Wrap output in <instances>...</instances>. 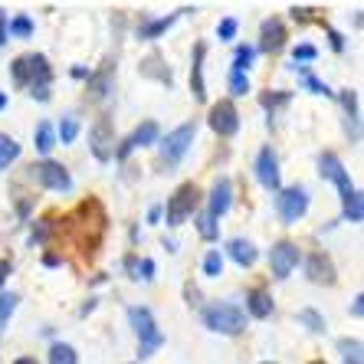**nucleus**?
I'll use <instances>...</instances> for the list:
<instances>
[{"label": "nucleus", "mask_w": 364, "mask_h": 364, "mask_svg": "<svg viewBox=\"0 0 364 364\" xmlns=\"http://www.w3.org/2000/svg\"><path fill=\"white\" fill-rule=\"evenodd\" d=\"M203 60H207V46H203V43H194V60H191V92H194V102H207Z\"/></svg>", "instance_id": "obj_19"}, {"label": "nucleus", "mask_w": 364, "mask_h": 364, "mask_svg": "<svg viewBox=\"0 0 364 364\" xmlns=\"http://www.w3.org/2000/svg\"><path fill=\"white\" fill-rule=\"evenodd\" d=\"M299 263H302V250H299V243H292V240H279V243H272L269 272L276 276V279H289Z\"/></svg>", "instance_id": "obj_9"}, {"label": "nucleus", "mask_w": 364, "mask_h": 364, "mask_svg": "<svg viewBox=\"0 0 364 364\" xmlns=\"http://www.w3.org/2000/svg\"><path fill=\"white\" fill-rule=\"evenodd\" d=\"M341 105H345V115H348V135H351V141H361V119H358V92L355 89H345V92H338Z\"/></svg>", "instance_id": "obj_22"}, {"label": "nucleus", "mask_w": 364, "mask_h": 364, "mask_svg": "<svg viewBox=\"0 0 364 364\" xmlns=\"http://www.w3.org/2000/svg\"><path fill=\"white\" fill-rule=\"evenodd\" d=\"M237 30H240V23L233 17H227V20H220V26H217V36L227 43V40H233V36H237Z\"/></svg>", "instance_id": "obj_40"}, {"label": "nucleus", "mask_w": 364, "mask_h": 364, "mask_svg": "<svg viewBox=\"0 0 364 364\" xmlns=\"http://www.w3.org/2000/svg\"><path fill=\"white\" fill-rule=\"evenodd\" d=\"M286 23H282L279 17H269L263 20V26H259V53H269V56H276V53L286 50Z\"/></svg>", "instance_id": "obj_14"}, {"label": "nucleus", "mask_w": 364, "mask_h": 364, "mask_svg": "<svg viewBox=\"0 0 364 364\" xmlns=\"http://www.w3.org/2000/svg\"><path fill=\"white\" fill-rule=\"evenodd\" d=\"M92 76V69H85V66H73V79H89Z\"/></svg>", "instance_id": "obj_48"}, {"label": "nucleus", "mask_w": 364, "mask_h": 364, "mask_svg": "<svg viewBox=\"0 0 364 364\" xmlns=\"http://www.w3.org/2000/svg\"><path fill=\"white\" fill-rule=\"evenodd\" d=\"M14 364H40V361H36V358H17Z\"/></svg>", "instance_id": "obj_53"}, {"label": "nucleus", "mask_w": 364, "mask_h": 364, "mask_svg": "<svg viewBox=\"0 0 364 364\" xmlns=\"http://www.w3.org/2000/svg\"><path fill=\"white\" fill-rule=\"evenodd\" d=\"M53 66L43 53H26L23 56V89H30L36 102H50Z\"/></svg>", "instance_id": "obj_5"}, {"label": "nucleus", "mask_w": 364, "mask_h": 364, "mask_svg": "<svg viewBox=\"0 0 364 364\" xmlns=\"http://www.w3.org/2000/svg\"><path fill=\"white\" fill-rule=\"evenodd\" d=\"M10 272H14V263H10V259H0V286L10 279Z\"/></svg>", "instance_id": "obj_45"}, {"label": "nucleus", "mask_w": 364, "mask_h": 364, "mask_svg": "<svg viewBox=\"0 0 364 364\" xmlns=\"http://www.w3.org/2000/svg\"><path fill=\"white\" fill-rule=\"evenodd\" d=\"M318 171H322V178H328L331 184L338 187V194H341V213H345V220L361 223L364 220L361 194H358V187L351 184V178H348V171H345V164H341L338 154H331V151L318 154Z\"/></svg>", "instance_id": "obj_1"}, {"label": "nucleus", "mask_w": 364, "mask_h": 364, "mask_svg": "<svg viewBox=\"0 0 364 364\" xmlns=\"http://www.w3.org/2000/svg\"><path fill=\"white\" fill-rule=\"evenodd\" d=\"M289 14H292V20H296V23H302V26L315 20V7H299V4H296V7L289 10Z\"/></svg>", "instance_id": "obj_43"}, {"label": "nucleus", "mask_w": 364, "mask_h": 364, "mask_svg": "<svg viewBox=\"0 0 364 364\" xmlns=\"http://www.w3.org/2000/svg\"><path fill=\"white\" fill-rule=\"evenodd\" d=\"M207 125L217 132L220 138H233L240 132V112L233 105V99H220L210 105V115H207Z\"/></svg>", "instance_id": "obj_10"}, {"label": "nucleus", "mask_w": 364, "mask_h": 364, "mask_svg": "<svg viewBox=\"0 0 364 364\" xmlns=\"http://www.w3.org/2000/svg\"><path fill=\"white\" fill-rule=\"evenodd\" d=\"M89 148H92L95 161H112L115 158V128H112L109 115L95 119V125L89 128Z\"/></svg>", "instance_id": "obj_11"}, {"label": "nucleus", "mask_w": 364, "mask_h": 364, "mask_svg": "<svg viewBox=\"0 0 364 364\" xmlns=\"http://www.w3.org/2000/svg\"><path fill=\"white\" fill-rule=\"evenodd\" d=\"M203 325L210 331H217V335H243L246 331V312L240 309V305L233 302H210L203 305Z\"/></svg>", "instance_id": "obj_3"}, {"label": "nucleus", "mask_w": 364, "mask_h": 364, "mask_svg": "<svg viewBox=\"0 0 364 364\" xmlns=\"http://www.w3.org/2000/svg\"><path fill=\"white\" fill-rule=\"evenodd\" d=\"M338 351L345 355V361L361 364V338H338Z\"/></svg>", "instance_id": "obj_37"}, {"label": "nucleus", "mask_w": 364, "mask_h": 364, "mask_svg": "<svg viewBox=\"0 0 364 364\" xmlns=\"http://www.w3.org/2000/svg\"><path fill=\"white\" fill-rule=\"evenodd\" d=\"M194 138H197V122H184V125H178L174 132H168V135L161 138V164L164 168H174V164L191 151Z\"/></svg>", "instance_id": "obj_7"}, {"label": "nucleus", "mask_w": 364, "mask_h": 364, "mask_svg": "<svg viewBox=\"0 0 364 364\" xmlns=\"http://www.w3.org/2000/svg\"><path fill=\"white\" fill-rule=\"evenodd\" d=\"M164 250H168V253H178V240H164Z\"/></svg>", "instance_id": "obj_52"}, {"label": "nucleus", "mask_w": 364, "mask_h": 364, "mask_svg": "<svg viewBox=\"0 0 364 364\" xmlns=\"http://www.w3.org/2000/svg\"><path fill=\"white\" fill-rule=\"evenodd\" d=\"M220 272H223V253H220V250H210V253L203 256V276L217 279Z\"/></svg>", "instance_id": "obj_35"}, {"label": "nucleus", "mask_w": 364, "mask_h": 364, "mask_svg": "<svg viewBox=\"0 0 364 364\" xmlns=\"http://www.w3.org/2000/svg\"><path fill=\"white\" fill-rule=\"evenodd\" d=\"M289 99H292V92H282V89H279V92H272V89H269V92L259 95V105L269 112V122H272V115H276L282 105H289Z\"/></svg>", "instance_id": "obj_29"}, {"label": "nucleus", "mask_w": 364, "mask_h": 364, "mask_svg": "<svg viewBox=\"0 0 364 364\" xmlns=\"http://www.w3.org/2000/svg\"><path fill=\"white\" fill-rule=\"evenodd\" d=\"M158 135H161V132H158V122H154V119H144L141 125L132 132V135L122 138V144L115 148V161H128V154L138 151V148H148V144H154V141H158Z\"/></svg>", "instance_id": "obj_12"}, {"label": "nucleus", "mask_w": 364, "mask_h": 364, "mask_svg": "<svg viewBox=\"0 0 364 364\" xmlns=\"http://www.w3.org/2000/svg\"><path fill=\"white\" fill-rule=\"evenodd\" d=\"M246 92H250V76L230 69V95H246Z\"/></svg>", "instance_id": "obj_38"}, {"label": "nucleus", "mask_w": 364, "mask_h": 364, "mask_svg": "<svg viewBox=\"0 0 364 364\" xmlns=\"http://www.w3.org/2000/svg\"><path fill=\"white\" fill-rule=\"evenodd\" d=\"M85 82H89V99H95V102L109 99V95H112V82H115V63L109 60L102 69H95Z\"/></svg>", "instance_id": "obj_18"}, {"label": "nucleus", "mask_w": 364, "mask_h": 364, "mask_svg": "<svg viewBox=\"0 0 364 364\" xmlns=\"http://www.w3.org/2000/svg\"><path fill=\"white\" fill-rule=\"evenodd\" d=\"M50 364H79V355H76V348L66 345V341H53L50 345Z\"/></svg>", "instance_id": "obj_27"}, {"label": "nucleus", "mask_w": 364, "mask_h": 364, "mask_svg": "<svg viewBox=\"0 0 364 364\" xmlns=\"http://www.w3.org/2000/svg\"><path fill=\"white\" fill-rule=\"evenodd\" d=\"M200 187L194 184V181H187V184H181L174 194L168 197V207H161V217L168 227H181V223L187 220V217H194V213H200Z\"/></svg>", "instance_id": "obj_4"}, {"label": "nucleus", "mask_w": 364, "mask_h": 364, "mask_svg": "<svg viewBox=\"0 0 364 364\" xmlns=\"http://www.w3.org/2000/svg\"><path fill=\"white\" fill-rule=\"evenodd\" d=\"M184 296H187V305H191V309H194V305H200V289H197V286H191V282H187Z\"/></svg>", "instance_id": "obj_44"}, {"label": "nucleus", "mask_w": 364, "mask_h": 364, "mask_svg": "<svg viewBox=\"0 0 364 364\" xmlns=\"http://www.w3.org/2000/svg\"><path fill=\"white\" fill-rule=\"evenodd\" d=\"M292 60H296V66L315 63V60H318V50H315L312 43H299V46H292Z\"/></svg>", "instance_id": "obj_36"}, {"label": "nucleus", "mask_w": 364, "mask_h": 364, "mask_svg": "<svg viewBox=\"0 0 364 364\" xmlns=\"http://www.w3.org/2000/svg\"><path fill=\"white\" fill-rule=\"evenodd\" d=\"M272 309H276V302H272V296L266 289H250L246 292V312L253 318H269Z\"/></svg>", "instance_id": "obj_23"}, {"label": "nucleus", "mask_w": 364, "mask_h": 364, "mask_svg": "<svg viewBox=\"0 0 364 364\" xmlns=\"http://www.w3.org/2000/svg\"><path fill=\"white\" fill-rule=\"evenodd\" d=\"M60 263H63V259L56 253H46V256H43V266H50V269H53V266H60Z\"/></svg>", "instance_id": "obj_49"}, {"label": "nucleus", "mask_w": 364, "mask_h": 364, "mask_svg": "<svg viewBox=\"0 0 364 364\" xmlns=\"http://www.w3.org/2000/svg\"><path fill=\"white\" fill-rule=\"evenodd\" d=\"M30 203H33V200H20L17 203V213H20V217H26V213H30Z\"/></svg>", "instance_id": "obj_51"}, {"label": "nucleus", "mask_w": 364, "mask_h": 364, "mask_svg": "<svg viewBox=\"0 0 364 364\" xmlns=\"http://www.w3.org/2000/svg\"><path fill=\"white\" fill-rule=\"evenodd\" d=\"M256 181L266 187V191H279L282 187V174H279V158H276V151L272 148H263V151L256 154Z\"/></svg>", "instance_id": "obj_13"}, {"label": "nucleus", "mask_w": 364, "mask_h": 364, "mask_svg": "<svg viewBox=\"0 0 364 364\" xmlns=\"http://www.w3.org/2000/svg\"><path fill=\"white\" fill-rule=\"evenodd\" d=\"M197 217V233H200L203 240H217V233H220V227H217V220H213L210 213L203 210V213H194Z\"/></svg>", "instance_id": "obj_34"}, {"label": "nucleus", "mask_w": 364, "mask_h": 364, "mask_svg": "<svg viewBox=\"0 0 364 364\" xmlns=\"http://www.w3.org/2000/svg\"><path fill=\"white\" fill-rule=\"evenodd\" d=\"M135 279H141V282H151L154 279V259H138Z\"/></svg>", "instance_id": "obj_41"}, {"label": "nucleus", "mask_w": 364, "mask_h": 364, "mask_svg": "<svg viewBox=\"0 0 364 364\" xmlns=\"http://www.w3.org/2000/svg\"><path fill=\"white\" fill-rule=\"evenodd\" d=\"M230 207H233V181L217 178L210 187V197H207V213H210L213 220H220Z\"/></svg>", "instance_id": "obj_16"}, {"label": "nucleus", "mask_w": 364, "mask_h": 364, "mask_svg": "<svg viewBox=\"0 0 364 364\" xmlns=\"http://www.w3.org/2000/svg\"><path fill=\"white\" fill-rule=\"evenodd\" d=\"M299 325H305L312 335H322L325 331V318L315 312V309H302V312H299Z\"/></svg>", "instance_id": "obj_33"}, {"label": "nucleus", "mask_w": 364, "mask_h": 364, "mask_svg": "<svg viewBox=\"0 0 364 364\" xmlns=\"http://www.w3.org/2000/svg\"><path fill=\"white\" fill-rule=\"evenodd\" d=\"M322 26H325V33H328L331 50H335V53H345V46H348V43H345V36H341L338 30H335V26H328V23H325V20H322Z\"/></svg>", "instance_id": "obj_42"}, {"label": "nucleus", "mask_w": 364, "mask_h": 364, "mask_svg": "<svg viewBox=\"0 0 364 364\" xmlns=\"http://www.w3.org/2000/svg\"><path fill=\"white\" fill-rule=\"evenodd\" d=\"M351 315H355V318H361V315H364V296H361V292H358L355 302H351Z\"/></svg>", "instance_id": "obj_46"}, {"label": "nucleus", "mask_w": 364, "mask_h": 364, "mask_svg": "<svg viewBox=\"0 0 364 364\" xmlns=\"http://www.w3.org/2000/svg\"><path fill=\"white\" fill-rule=\"evenodd\" d=\"M76 135H79V119L76 115H63L60 128H56V141L69 144V141H76Z\"/></svg>", "instance_id": "obj_31"}, {"label": "nucleus", "mask_w": 364, "mask_h": 364, "mask_svg": "<svg viewBox=\"0 0 364 364\" xmlns=\"http://www.w3.org/2000/svg\"><path fill=\"white\" fill-rule=\"evenodd\" d=\"M138 69H141V76H144V79H158L161 85H171V82H174V73H171V69L164 66L161 53H148Z\"/></svg>", "instance_id": "obj_21"}, {"label": "nucleus", "mask_w": 364, "mask_h": 364, "mask_svg": "<svg viewBox=\"0 0 364 364\" xmlns=\"http://www.w3.org/2000/svg\"><path fill=\"white\" fill-rule=\"evenodd\" d=\"M227 256L233 259L237 266H243V269H250V266L259 259V250H256L250 240H243V237H237V240H230L227 243Z\"/></svg>", "instance_id": "obj_20"}, {"label": "nucleus", "mask_w": 364, "mask_h": 364, "mask_svg": "<svg viewBox=\"0 0 364 364\" xmlns=\"http://www.w3.org/2000/svg\"><path fill=\"white\" fill-rule=\"evenodd\" d=\"M161 220V207H151V210H148V223H158Z\"/></svg>", "instance_id": "obj_50"}, {"label": "nucleus", "mask_w": 364, "mask_h": 364, "mask_svg": "<svg viewBox=\"0 0 364 364\" xmlns=\"http://www.w3.org/2000/svg\"><path fill=\"white\" fill-rule=\"evenodd\" d=\"M33 20L26 17V14H17L14 20H7V36H14V40H30L33 36Z\"/></svg>", "instance_id": "obj_28"}, {"label": "nucleus", "mask_w": 364, "mask_h": 364, "mask_svg": "<svg viewBox=\"0 0 364 364\" xmlns=\"http://www.w3.org/2000/svg\"><path fill=\"white\" fill-rule=\"evenodd\" d=\"M4 109H7V95L0 92V112H4Z\"/></svg>", "instance_id": "obj_54"}, {"label": "nucleus", "mask_w": 364, "mask_h": 364, "mask_svg": "<svg viewBox=\"0 0 364 364\" xmlns=\"http://www.w3.org/2000/svg\"><path fill=\"white\" fill-rule=\"evenodd\" d=\"M50 240V220H36L30 227V243H46Z\"/></svg>", "instance_id": "obj_39"}, {"label": "nucleus", "mask_w": 364, "mask_h": 364, "mask_svg": "<svg viewBox=\"0 0 364 364\" xmlns=\"http://www.w3.org/2000/svg\"><path fill=\"white\" fill-rule=\"evenodd\" d=\"M17 292H4V289H0V331H4V325L10 322V315L17 312Z\"/></svg>", "instance_id": "obj_32"}, {"label": "nucleus", "mask_w": 364, "mask_h": 364, "mask_svg": "<svg viewBox=\"0 0 364 364\" xmlns=\"http://www.w3.org/2000/svg\"><path fill=\"white\" fill-rule=\"evenodd\" d=\"M312 364H325V361H312Z\"/></svg>", "instance_id": "obj_55"}, {"label": "nucleus", "mask_w": 364, "mask_h": 364, "mask_svg": "<svg viewBox=\"0 0 364 364\" xmlns=\"http://www.w3.org/2000/svg\"><path fill=\"white\" fill-rule=\"evenodd\" d=\"M191 10L194 7H184V10H178V14H168V17H141L138 26H135V36L138 40H158V36L168 33L171 26L178 23L181 14H191Z\"/></svg>", "instance_id": "obj_17"}, {"label": "nucleus", "mask_w": 364, "mask_h": 364, "mask_svg": "<svg viewBox=\"0 0 364 364\" xmlns=\"http://www.w3.org/2000/svg\"><path fill=\"white\" fill-rule=\"evenodd\" d=\"M292 69H296V73H299V82H302V89H305V92H312V95H335V92H331V89H328V85H325L322 79L315 76V73H312V69H309V66H292Z\"/></svg>", "instance_id": "obj_25"}, {"label": "nucleus", "mask_w": 364, "mask_h": 364, "mask_svg": "<svg viewBox=\"0 0 364 364\" xmlns=\"http://www.w3.org/2000/svg\"><path fill=\"white\" fill-rule=\"evenodd\" d=\"M256 60V46H246V43H240L237 53H233V73H246L250 76V66H253Z\"/></svg>", "instance_id": "obj_30"}, {"label": "nucleus", "mask_w": 364, "mask_h": 364, "mask_svg": "<svg viewBox=\"0 0 364 364\" xmlns=\"http://www.w3.org/2000/svg\"><path fill=\"white\" fill-rule=\"evenodd\" d=\"M345 364H358V361H345Z\"/></svg>", "instance_id": "obj_56"}, {"label": "nucleus", "mask_w": 364, "mask_h": 364, "mask_svg": "<svg viewBox=\"0 0 364 364\" xmlns=\"http://www.w3.org/2000/svg\"><path fill=\"white\" fill-rule=\"evenodd\" d=\"M128 322H132V328H135L138 335V358H151L158 348L164 345V335L161 328H158V322H154V312L148 309V305H132L128 309Z\"/></svg>", "instance_id": "obj_2"}, {"label": "nucleus", "mask_w": 364, "mask_h": 364, "mask_svg": "<svg viewBox=\"0 0 364 364\" xmlns=\"http://www.w3.org/2000/svg\"><path fill=\"white\" fill-rule=\"evenodd\" d=\"M20 151H23V148H20V141H17V138L0 135V171H7L10 164L17 161V158H20Z\"/></svg>", "instance_id": "obj_26"}, {"label": "nucleus", "mask_w": 364, "mask_h": 364, "mask_svg": "<svg viewBox=\"0 0 364 364\" xmlns=\"http://www.w3.org/2000/svg\"><path fill=\"white\" fill-rule=\"evenodd\" d=\"M33 144H36V151L40 154H50L53 148H56V128L50 125V122H40V125L33 128Z\"/></svg>", "instance_id": "obj_24"}, {"label": "nucleus", "mask_w": 364, "mask_h": 364, "mask_svg": "<svg viewBox=\"0 0 364 364\" xmlns=\"http://www.w3.org/2000/svg\"><path fill=\"white\" fill-rule=\"evenodd\" d=\"M26 178L36 181V184L46 187V191H56V194H69V191H73V178H69V171L63 168L60 161H50V158L30 164V168H26Z\"/></svg>", "instance_id": "obj_6"}, {"label": "nucleus", "mask_w": 364, "mask_h": 364, "mask_svg": "<svg viewBox=\"0 0 364 364\" xmlns=\"http://www.w3.org/2000/svg\"><path fill=\"white\" fill-rule=\"evenodd\" d=\"M305 276L315 282V286H335L338 272H335V263H331L328 253H309L305 259Z\"/></svg>", "instance_id": "obj_15"}, {"label": "nucleus", "mask_w": 364, "mask_h": 364, "mask_svg": "<svg viewBox=\"0 0 364 364\" xmlns=\"http://www.w3.org/2000/svg\"><path fill=\"white\" fill-rule=\"evenodd\" d=\"M10 36H7V14H4V7H0V46L7 43Z\"/></svg>", "instance_id": "obj_47"}, {"label": "nucleus", "mask_w": 364, "mask_h": 364, "mask_svg": "<svg viewBox=\"0 0 364 364\" xmlns=\"http://www.w3.org/2000/svg\"><path fill=\"white\" fill-rule=\"evenodd\" d=\"M309 210V194L305 187H279L276 191V213H279L282 223H299Z\"/></svg>", "instance_id": "obj_8"}, {"label": "nucleus", "mask_w": 364, "mask_h": 364, "mask_svg": "<svg viewBox=\"0 0 364 364\" xmlns=\"http://www.w3.org/2000/svg\"><path fill=\"white\" fill-rule=\"evenodd\" d=\"M266 364H272V361H266Z\"/></svg>", "instance_id": "obj_57"}]
</instances>
